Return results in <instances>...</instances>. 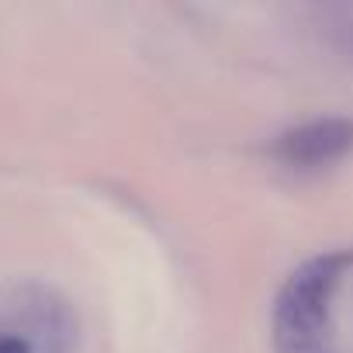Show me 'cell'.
Instances as JSON below:
<instances>
[{"label": "cell", "mask_w": 353, "mask_h": 353, "mask_svg": "<svg viewBox=\"0 0 353 353\" xmlns=\"http://www.w3.org/2000/svg\"><path fill=\"white\" fill-rule=\"evenodd\" d=\"M353 267V250H329L298 263L274 298V353H336L332 301Z\"/></svg>", "instance_id": "1"}, {"label": "cell", "mask_w": 353, "mask_h": 353, "mask_svg": "<svg viewBox=\"0 0 353 353\" xmlns=\"http://www.w3.org/2000/svg\"><path fill=\"white\" fill-rule=\"evenodd\" d=\"M77 336L66 301L28 288L0 305V353H70Z\"/></svg>", "instance_id": "2"}, {"label": "cell", "mask_w": 353, "mask_h": 353, "mask_svg": "<svg viewBox=\"0 0 353 353\" xmlns=\"http://www.w3.org/2000/svg\"><path fill=\"white\" fill-rule=\"evenodd\" d=\"M277 159L291 170H322L353 152V121L350 118H315L277 139Z\"/></svg>", "instance_id": "3"}, {"label": "cell", "mask_w": 353, "mask_h": 353, "mask_svg": "<svg viewBox=\"0 0 353 353\" xmlns=\"http://www.w3.org/2000/svg\"><path fill=\"white\" fill-rule=\"evenodd\" d=\"M322 32H325V39L353 63V4L322 8Z\"/></svg>", "instance_id": "4"}]
</instances>
